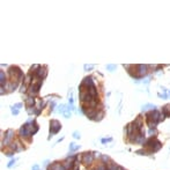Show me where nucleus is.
<instances>
[{
    "label": "nucleus",
    "instance_id": "f257e3e1",
    "mask_svg": "<svg viewBox=\"0 0 170 170\" xmlns=\"http://www.w3.org/2000/svg\"><path fill=\"white\" fill-rule=\"evenodd\" d=\"M163 119V113H160L159 111H156V110H154V111H151V112H148L146 115V121H147V124H148V126L151 127V129H153L156 126V124L159 123V121H161Z\"/></svg>",
    "mask_w": 170,
    "mask_h": 170
},
{
    "label": "nucleus",
    "instance_id": "f03ea898",
    "mask_svg": "<svg viewBox=\"0 0 170 170\" xmlns=\"http://www.w3.org/2000/svg\"><path fill=\"white\" fill-rule=\"evenodd\" d=\"M162 147L161 142L156 139V138H149L145 144V148H147V153H153L159 151Z\"/></svg>",
    "mask_w": 170,
    "mask_h": 170
},
{
    "label": "nucleus",
    "instance_id": "7ed1b4c3",
    "mask_svg": "<svg viewBox=\"0 0 170 170\" xmlns=\"http://www.w3.org/2000/svg\"><path fill=\"white\" fill-rule=\"evenodd\" d=\"M9 76H10V80L14 82H20L21 79L23 78V73L21 72V70L19 68V67H16V66H12L10 68H9Z\"/></svg>",
    "mask_w": 170,
    "mask_h": 170
},
{
    "label": "nucleus",
    "instance_id": "20e7f679",
    "mask_svg": "<svg viewBox=\"0 0 170 170\" xmlns=\"http://www.w3.org/2000/svg\"><path fill=\"white\" fill-rule=\"evenodd\" d=\"M60 129H61V124L58 121L53 119V121H50V136H51V137H52L53 134L58 133V132L60 131Z\"/></svg>",
    "mask_w": 170,
    "mask_h": 170
},
{
    "label": "nucleus",
    "instance_id": "39448f33",
    "mask_svg": "<svg viewBox=\"0 0 170 170\" xmlns=\"http://www.w3.org/2000/svg\"><path fill=\"white\" fill-rule=\"evenodd\" d=\"M93 161H94V154L83 153V155H82V163H85V164H90Z\"/></svg>",
    "mask_w": 170,
    "mask_h": 170
},
{
    "label": "nucleus",
    "instance_id": "423d86ee",
    "mask_svg": "<svg viewBox=\"0 0 170 170\" xmlns=\"http://www.w3.org/2000/svg\"><path fill=\"white\" fill-rule=\"evenodd\" d=\"M46 75H48L46 67H40V70L37 71L36 75H35V78H36V79H38V80H42V79H44Z\"/></svg>",
    "mask_w": 170,
    "mask_h": 170
},
{
    "label": "nucleus",
    "instance_id": "0eeeda50",
    "mask_svg": "<svg viewBox=\"0 0 170 170\" xmlns=\"http://www.w3.org/2000/svg\"><path fill=\"white\" fill-rule=\"evenodd\" d=\"M13 134H14L13 130H8L7 132H6V138H5V140H4V145H7L8 142L10 141V139L13 138Z\"/></svg>",
    "mask_w": 170,
    "mask_h": 170
},
{
    "label": "nucleus",
    "instance_id": "6e6552de",
    "mask_svg": "<svg viewBox=\"0 0 170 170\" xmlns=\"http://www.w3.org/2000/svg\"><path fill=\"white\" fill-rule=\"evenodd\" d=\"M48 170H66L65 169V167L63 164H60V163H53L52 166H50L49 167Z\"/></svg>",
    "mask_w": 170,
    "mask_h": 170
},
{
    "label": "nucleus",
    "instance_id": "1a4fd4ad",
    "mask_svg": "<svg viewBox=\"0 0 170 170\" xmlns=\"http://www.w3.org/2000/svg\"><path fill=\"white\" fill-rule=\"evenodd\" d=\"M162 112H163V116L168 117L170 116V104H167L163 109H162Z\"/></svg>",
    "mask_w": 170,
    "mask_h": 170
},
{
    "label": "nucleus",
    "instance_id": "9d476101",
    "mask_svg": "<svg viewBox=\"0 0 170 170\" xmlns=\"http://www.w3.org/2000/svg\"><path fill=\"white\" fill-rule=\"evenodd\" d=\"M25 103H27V106H28V108H31V105H34V103H35V100L30 97V98H28V100H27V102H25Z\"/></svg>",
    "mask_w": 170,
    "mask_h": 170
},
{
    "label": "nucleus",
    "instance_id": "9b49d317",
    "mask_svg": "<svg viewBox=\"0 0 170 170\" xmlns=\"http://www.w3.org/2000/svg\"><path fill=\"white\" fill-rule=\"evenodd\" d=\"M70 149H71V151H76V149H79V145L71 144V145H70Z\"/></svg>",
    "mask_w": 170,
    "mask_h": 170
},
{
    "label": "nucleus",
    "instance_id": "f8f14e48",
    "mask_svg": "<svg viewBox=\"0 0 170 170\" xmlns=\"http://www.w3.org/2000/svg\"><path fill=\"white\" fill-rule=\"evenodd\" d=\"M4 71H1L0 72V79H1V87H4Z\"/></svg>",
    "mask_w": 170,
    "mask_h": 170
},
{
    "label": "nucleus",
    "instance_id": "ddd939ff",
    "mask_svg": "<svg viewBox=\"0 0 170 170\" xmlns=\"http://www.w3.org/2000/svg\"><path fill=\"white\" fill-rule=\"evenodd\" d=\"M93 67H94L93 65H86V66H85V68H86V70H91Z\"/></svg>",
    "mask_w": 170,
    "mask_h": 170
},
{
    "label": "nucleus",
    "instance_id": "4468645a",
    "mask_svg": "<svg viewBox=\"0 0 170 170\" xmlns=\"http://www.w3.org/2000/svg\"><path fill=\"white\" fill-rule=\"evenodd\" d=\"M106 68L108 70H113V68H116V66L115 65H109V66H106Z\"/></svg>",
    "mask_w": 170,
    "mask_h": 170
},
{
    "label": "nucleus",
    "instance_id": "2eb2a0df",
    "mask_svg": "<svg viewBox=\"0 0 170 170\" xmlns=\"http://www.w3.org/2000/svg\"><path fill=\"white\" fill-rule=\"evenodd\" d=\"M21 105H22L21 103H17V104H15L14 106H13V108H15L16 110H17V109H20V106H21Z\"/></svg>",
    "mask_w": 170,
    "mask_h": 170
},
{
    "label": "nucleus",
    "instance_id": "dca6fc26",
    "mask_svg": "<svg viewBox=\"0 0 170 170\" xmlns=\"http://www.w3.org/2000/svg\"><path fill=\"white\" fill-rule=\"evenodd\" d=\"M32 170H40V167H38V166H34V167H32Z\"/></svg>",
    "mask_w": 170,
    "mask_h": 170
},
{
    "label": "nucleus",
    "instance_id": "f3484780",
    "mask_svg": "<svg viewBox=\"0 0 170 170\" xmlns=\"http://www.w3.org/2000/svg\"><path fill=\"white\" fill-rule=\"evenodd\" d=\"M106 141H111V138H109V139H103V140H102V142H106Z\"/></svg>",
    "mask_w": 170,
    "mask_h": 170
},
{
    "label": "nucleus",
    "instance_id": "a211bd4d",
    "mask_svg": "<svg viewBox=\"0 0 170 170\" xmlns=\"http://www.w3.org/2000/svg\"><path fill=\"white\" fill-rule=\"evenodd\" d=\"M13 163H15V160H14V161H10V162H9V164H8V167H12V166H13Z\"/></svg>",
    "mask_w": 170,
    "mask_h": 170
},
{
    "label": "nucleus",
    "instance_id": "6ab92c4d",
    "mask_svg": "<svg viewBox=\"0 0 170 170\" xmlns=\"http://www.w3.org/2000/svg\"><path fill=\"white\" fill-rule=\"evenodd\" d=\"M74 137H75V138H80V134H78V133L75 132V133H74Z\"/></svg>",
    "mask_w": 170,
    "mask_h": 170
},
{
    "label": "nucleus",
    "instance_id": "aec40b11",
    "mask_svg": "<svg viewBox=\"0 0 170 170\" xmlns=\"http://www.w3.org/2000/svg\"><path fill=\"white\" fill-rule=\"evenodd\" d=\"M74 170H79V169H78V168H76V167H75V168H74Z\"/></svg>",
    "mask_w": 170,
    "mask_h": 170
}]
</instances>
